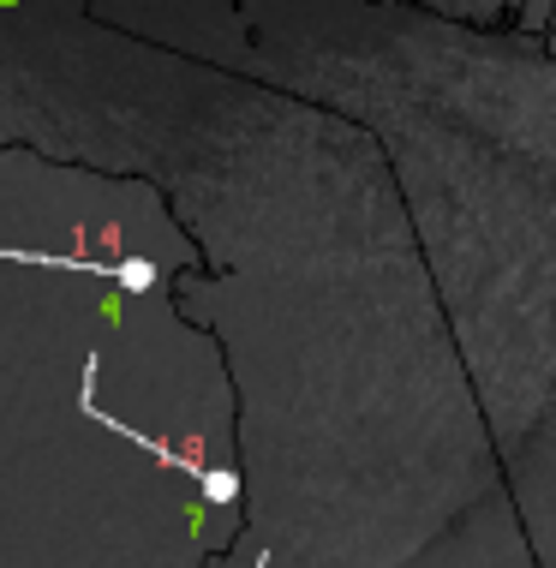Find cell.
<instances>
[{"label": "cell", "mask_w": 556, "mask_h": 568, "mask_svg": "<svg viewBox=\"0 0 556 568\" xmlns=\"http://www.w3.org/2000/svg\"><path fill=\"white\" fill-rule=\"evenodd\" d=\"M120 282H127V287H150V270L144 264H127V270H120Z\"/></svg>", "instance_id": "cell-1"}]
</instances>
